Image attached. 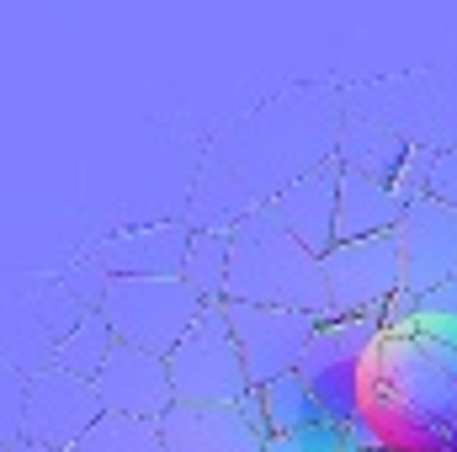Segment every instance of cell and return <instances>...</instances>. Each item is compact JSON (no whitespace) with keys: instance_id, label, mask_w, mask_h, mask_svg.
<instances>
[{"instance_id":"cell-1","label":"cell","mask_w":457,"mask_h":452,"mask_svg":"<svg viewBox=\"0 0 457 452\" xmlns=\"http://www.w3.org/2000/svg\"><path fill=\"white\" fill-rule=\"evenodd\" d=\"M361 410L378 442L399 452H447L457 421V346L415 325L383 331L367 356Z\"/></svg>"},{"instance_id":"cell-2","label":"cell","mask_w":457,"mask_h":452,"mask_svg":"<svg viewBox=\"0 0 457 452\" xmlns=\"http://www.w3.org/2000/svg\"><path fill=\"white\" fill-rule=\"evenodd\" d=\"M224 304H266V309H298V314L330 320L320 255H309L287 229L277 224L266 203L239 213L234 229H228Z\"/></svg>"},{"instance_id":"cell-3","label":"cell","mask_w":457,"mask_h":452,"mask_svg":"<svg viewBox=\"0 0 457 452\" xmlns=\"http://www.w3.org/2000/svg\"><path fill=\"white\" fill-rule=\"evenodd\" d=\"M383 336V325H378V314H345V320H320L314 325V336L303 346V356H298V378H303V389L320 399V410H325V421L330 426H356V421H367V410H361V383H367V356H372V346Z\"/></svg>"},{"instance_id":"cell-4","label":"cell","mask_w":457,"mask_h":452,"mask_svg":"<svg viewBox=\"0 0 457 452\" xmlns=\"http://www.w3.org/2000/svg\"><path fill=\"white\" fill-rule=\"evenodd\" d=\"M165 378L176 405H239L250 394L239 346L228 336L224 304H203L187 336L165 351Z\"/></svg>"},{"instance_id":"cell-5","label":"cell","mask_w":457,"mask_h":452,"mask_svg":"<svg viewBox=\"0 0 457 452\" xmlns=\"http://www.w3.org/2000/svg\"><path fill=\"white\" fill-rule=\"evenodd\" d=\"M197 309L203 304L181 277H107V293L96 304V314L107 320L112 340L154 351V356H165L187 336Z\"/></svg>"},{"instance_id":"cell-6","label":"cell","mask_w":457,"mask_h":452,"mask_svg":"<svg viewBox=\"0 0 457 452\" xmlns=\"http://www.w3.org/2000/svg\"><path fill=\"white\" fill-rule=\"evenodd\" d=\"M320 277H325L330 320L378 314V309L399 293V239H394V234L336 239V245L320 255Z\"/></svg>"},{"instance_id":"cell-7","label":"cell","mask_w":457,"mask_h":452,"mask_svg":"<svg viewBox=\"0 0 457 452\" xmlns=\"http://www.w3.org/2000/svg\"><path fill=\"white\" fill-rule=\"evenodd\" d=\"M228 336L239 346V362H245V378L250 389L282 378L298 367L303 346L314 336V314H298V309H266V304H224Z\"/></svg>"},{"instance_id":"cell-8","label":"cell","mask_w":457,"mask_h":452,"mask_svg":"<svg viewBox=\"0 0 457 452\" xmlns=\"http://www.w3.org/2000/svg\"><path fill=\"white\" fill-rule=\"evenodd\" d=\"M160 448L165 452H261V399L255 389L239 405H170L160 421Z\"/></svg>"},{"instance_id":"cell-9","label":"cell","mask_w":457,"mask_h":452,"mask_svg":"<svg viewBox=\"0 0 457 452\" xmlns=\"http://www.w3.org/2000/svg\"><path fill=\"white\" fill-rule=\"evenodd\" d=\"M394 239H399V288L404 293H426V288L457 277V208L436 203V197H415V203H404Z\"/></svg>"},{"instance_id":"cell-10","label":"cell","mask_w":457,"mask_h":452,"mask_svg":"<svg viewBox=\"0 0 457 452\" xmlns=\"http://www.w3.org/2000/svg\"><path fill=\"white\" fill-rule=\"evenodd\" d=\"M102 405H96V389L86 378H70L59 367H43L27 389V410H21V437L27 442H43V448H75L91 426H96Z\"/></svg>"},{"instance_id":"cell-11","label":"cell","mask_w":457,"mask_h":452,"mask_svg":"<svg viewBox=\"0 0 457 452\" xmlns=\"http://www.w3.org/2000/svg\"><path fill=\"white\" fill-rule=\"evenodd\" d=\"M102 415H128V421H160L176 399H170V378H165V356L122 346L117 340L102 362V372L91 378Z\"/></svg>"},{"instance_id":"cell-12","label":"cell","mask_w":457,"mask_h":452,"mask_svg":"<svg viewBox=\"0 0 457 452\" xmlns=\"http://www.w3.org/2000/svg\"><path fill=\"white\" fill-rule=\"evenodd\" d=\"M266 208L309 255H325L336 245V165H314L293 176L287 187L266 197Z\"/></svg>"},{"instance_id":"cell-13","label":"cell","mask_w":457,"mask_h":452,"mask_svg":"<svg viewBox=\"0 0 457 452\" xmlns=\"http://www.w3.org/2000/svg\"><path fill=\"white\" fill-rule=\"evenodd\" d=\"M187 239H192V224H176V219L122 229V234L96 245V266L107 277H181Z\"/></svg>"},{"instance_id":"cell-14","label":"cell","mask_w":457,"mask_h":452,"mask_svg":"<svg viewBox=\"0 0 457 452\" xmlns=\"http://www.w3.org/2000/svg\"><path fill=\"white\" fill-rule=\"evenodd\" d=\"M399 213H404V203H399V192H394L388 181L336 165V239L394 234Z\"/></svg>"},{"instance_id":"cell-15","label":"cell","mask_w":457,"mask_h":452,"mask_svg":"<svg viewBox=\"0 0 457 452\" xmlns=\"http://www.w3.org/2000/svg\"><path fill=\"white\" fill-rule=\"evenodd\" d=\"M404 155H410V144L399 133H388L378 122H345L336 165L341 171H361V176H378V181H394L399 165H404Z\"/></svg>"},{"instance_id":"cell-16","label":"cell","mask_w":457,"mask_h":452,"mask_svg":"<svg viewBox=\"0 0 457 452\" xmlns=\"http://www.w3.org/2000/svg\"><path fill=\"white\" fill-rule=\"evenodd\" d=\"M117 340L107 331V320L96 314V309H80V320L75 325H64L59 340H54V367L59 372H70V378H96L102 372V362H107V351H112Z\"/></svg>"},{"instance_id":"cell-17","label":"cell","mask_w":457,"mask_h":452,"mask_svg":"<svg viewBox=\"0 0 457 452\" xmlns=\"http://www.w3.org/2000/svg\"><path fill=\"white\" fill-rule=\"evenodd\" d=\"M224 272H228V229H192L187 255H181V282L197 293V304H224Z\"/></svg>"},{"instance_id":"cell-18","label":"cell","mask_w":457,"mask_h":452,"mask_svg":"<svg viewBox=\"0 0 457 452\" xmlns=\"http://www.w3.org/2000/svg\"><path fill=\"white\" fill-rule=\"evenodd\" d=\"M255 399H261V426H266V437H277V431H298V426L325 421L320 399L303 389V378H298V372H282V378L261 383V389H255Z\"/></svg>"},{"instance_id":"cell-19","label":"cell","mask_w":457,"mask_h":452,"mask_svg":"<svg viewBox=\"0 0 457 452\" xmlns=\"http://www.w3.org/2000/svg\"><path fill=\"white\" fill-rule=\"evenodd\" d=\"M70 452H165L154 421H128V415H96V426Z\"/></svg>"},{"instance_id":"cell-20","label":"cell","mask_w":457,"mask_h":452,"mask_svg":"<svg viewBox=\"0 0 457 452\" xmlns=\"http://www.w3.org/2000/svg\"><path fill=\"white\" fill-rule=\"evenodd\" d=\"M410 325L420 336H436V340H447V346H457V277L415 293V320Z\"/></svg>"},{"instance_id":"cell-21","label":"cell","mask_w":457,"mask_h":452,"mask_svg":"<svg viewBox=\"0 0 457 452\" xmlns=\"http://www.w3.org/2000/svg\"><path fill=\"white\" fill-rule=\"evenodd\" d=\"M261 452H345V442H341V426L314 421V426H298V431H277V437H266V448Z\"/></svg>"},{"instance_id":"cell-22","label":"cell","mask_w":457,"mask_h":452,"mask_svg":"<svg viewBox=\"0 0 457 452\" xmlns=\"http://www.w3.org/2000/svg\"><path fill=\"white\" fill-rule=\"evenodd\" d=\"M426 197L457 208V144L453 149H431V155H426Z\"/></svg>"},{"instance_id":"cell-23","label":"cell","mask_w":457,"mask_h":452,"mask_svg":"<svg viewBox=\"0 0 457 452\" xmlns=\"http://www.w3.org/2000/svg\"><path fill=\"white\" fill-rule=\"evenodd\" d=\"M5 452H64V448H43V442H27V437H16Z\"/></svg>"},{"instance_id":"cell-24","label":"cell","mask_w":457,"mask_h":452,"mask_svg":"<svg viewBox=\"0 0 457 452\" xmlns=\"http://www.w3.org/2000/svg\"><path fill=\"white\" fill-rule=\"evenodd\" d=\"M356 452H399V448H388V442H372V448H356Z\"/></svg>"}]
</instances>
